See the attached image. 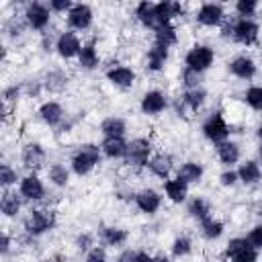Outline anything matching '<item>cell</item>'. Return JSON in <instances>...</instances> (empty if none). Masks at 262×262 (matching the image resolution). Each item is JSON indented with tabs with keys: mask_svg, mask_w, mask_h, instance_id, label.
Here are the masks:
<instances>
[{
	"mask_svg": "<svg viewBox=\"0 0 262 262\" xmlns=\"http://www.w3.org/2000/svg\"><path fill=\"white\" fill-rule=\"evenodd\" d=\"M14 182H16V170L10 168V164H2V166H0V184H2L4 188H8V186H12Z\"/></svg>",
	"mask_w": 262,
	"mask_h": 262,
	"instance_id": "cell-42",
	"label": "cell"
},
{
	"mask_svg": "<svg viewBox=\"0 0 262 262\" xmlns=\"http://www.w3.org/2000/svg\"><path fill=\"white\" fill-rule=\"evenodd\" d=\"M203 135H205L209 141H213L215 145L227 139L229 127H227V123H225V119H223L221 113H213V115L203 123Z\"/></svg>",
	"mask_w": 262,
	"mask_h": 262,
	"instance_id": "cell-7",
	"label": "cell"
},
{
	"mask_svg": "<svg viewBox=\"0 0 262 262\" xmlns=\"http://www.w3.org/2000/svg\"><path fill=\"white\" fill-rule=\"evenodd\" d=\"M201 80H203V74H201V72L190 70V68H184V70H182V84L186 86V90L201 88Z\"/></svg>",
	"mask_w": 262,
	"mask_h": 262,
	"instance_id": "cell-40",
	"label": "cell"
},
{
	"mask_svg": "<svg viewBox=\"0 0 262 262\" xmlns=\"http://www.w3.org/2000/svg\"><path fill=\"white\" fill-rule=\"evenodd\" d=\"M127 147L129 143L125 141V137H104L100 143V149L106 158L117 160V158H125L127 156Z\"/></svg>",
	"mask_w": 262,
	"mask_h": 262,
	"instance_id": "cell-21",
	"label": "cell"
},
{
	"mask_svg": "<svg viewBox=\"0 0 262 262\" xmlns=\"http://www.w3.org/2000/svg\"><path fill=\"white\" fill-rule=\"evenodd\" d=\"M223 16H225V10L221 4L217 2H205L199 12H196V20L205 27H217L223 23Z\"/></svg>",
	"mask_w": 262,
	"mask_h": 262,
	"instance_id": "cell-13",
	"label": "cell"
},
{
	"mask_svg": "<svg viewBox=\"0 0 262 262\" xmlns=\"http://www.w3.org/2000/svg\"><path fill=\"white\" fill-rule=\"evenodd\" d=\"M133 201H135L137 209L141 213H147V215H154L160 209V205H162V196L154 188H143L141 192H137L133 196Z\"/></svg>",
	"mask_w": 262,
	"mask_h": 262,
	"instance_id": "cell-14",
	"label": "cell"
},
{
	"mask_svg": "<svg viewBox=\"0 0 262 262\" xmlns=\"http://www.w3.org/2000/svg\"><path fill=\"white\" fill-rule=\"evenodd\" d=\"M100 131H102L104 137H125L127 125L121 117H106L100 123Z\"/></svg>",
	"mask_w": 262,
	"mask_h": 262,
	"instance_id": "cell-28",
	"label": "cell"
},
{
	"mask_svg": "<svg viewBox=\"0 0 262 262\" xmlns=\"http://www.w3.org/2000/svg\"><path fill=\"white\" fill-rule=\"evenodd\" d=\"M166 59H168V49H166V47L154 43V45L147 49V70L160 72V70L164 68Z\"/></svg>",
	"mask_w": 262,
	"mask_h": 262,
	"instance_id": "cell-30",
	"label": "cell"
},
{
	"mask_svg": "<svg viewBox=\"0 0 262 262\" xmlns=\"http://www.w3.org/2000/svg\"><path fill=\"white\" fill-rule=\"evenodd\" d=\"M100 156H102V149L100 145H94V143H84L74 156H72V170L74 174L78 176H86L94 170V166L100 162Z\"/></svg>",
	"mask_w": 262,
	"mask_h": 262,
	"instance_id": "cell-1",
	"label": "cell"
},
{
	"mask_svg": "<svg viewBox=\"0 0 262 262\" xmlns=\"http://www.w3.org/2000/svg\"><path fill=\"white\" fill-rule=\"evenodd\" d=\"M66 84H68V78H66L59 70L49 72V74L45 76V80H43V88H45L47 92H61V90L66 88Z\"/></svg>",
	"mask_w": 262,
	"mask_h": 262,
	"instance_id": "cell-35",
	"label": "cell"
},
{
	"mask_svg": "<svg viewBox=\"0 0 262 262\" xmlns=\"http://www.w3.org/2000/svg\"><path fill=\"white\" fill-rule=\"evenodd\" d=\"M188 215L194 217V219H199V221H205L207 217H211V207H209V203L205 199L192 196L188 201Z\"/></svg>",
	"mask_w": 262,
	"mask_h": 262,
	"instance_id": "cell-34",
	"label": "cell"
},
{
	"mask_svg": "<svg viewBox=\"0 0 262 262\" xmlns=\"http://www.w3.org/2000/svg\"><path fill=\"white\" fill-rule=\"evenodd\" d=\"M92 8L88 4H74L70 8V12L66 14L68 18V25L74 29V31H86L90 25H92Z\"/></svg>",
	"mask_w": 262,
	"mask_h": 262,
	"instance_id": "cell-11",
	"label": "cell"
},
{
	"mask_svg": "<svg viewBox=\"0 0 262 262\" xmlns=\"http://www.w3.org/2000/svg\"><path fill=\"white\" fill-rule=\"evenodd\" d=\"M246 102L254 111H262V86H250L244 94Z\"/></svg>",
	"mask_w": 262,
	"mask_h": 262,
	"instance_id": "cell-39",
	"label": "cell"
},
{
	"mask_svg": "<svg viewBox=\"0 0 262 262\" xmlns=\"http://www.w3.org/2000/svg\"><path fill=\"white\" fill-rule=\"evenodd\" d=\"M8 250H10V237H8V233H2V244H0V252L6 256L8 254Z\"/></svg>",
	"mask_w": 262,
	"mask_h": 262,
	"instance_id": "cell-51",
	"label": "cell"
},
{
	"mask_svg": "<svg viewBox=\"0 0 262 262\" xmlns=\"http://www.w3.org/2000/svg\"><path fill=\"white\" fill-rule=\"evenodd\" d=\"M98 61H100V57H98V51H96L94 43L82 45V51L78 55V66L82 70H94V68H98Z\"/></svg>",
	"mask_w": 262,
	"mask_h": 262,
	"instance_id": "cell-29",
	"label": "cell"
},
{
	"mask_svg": "<svg viewBox=\"0 0 262 262\" xmlns=\"http://www.w3.org/2000/svg\"><path fill=\"white\" fill-rule=\"evenodd\" d=\"M225 256L229 262H258V250L248 242V237H233L225 248Z\"/></svg>",
	"mask_w": 262,
	"mask_h": 262,
	"instance_id": "cell-4",
	"label": "cell"
},
{
	"mask_svg": "<svg viewBox=\"0 0 262 262\" xmlns=\"http://www.w3.org/2000/svg\"><path fill=\"white\" fill-rule=\"evenodd\" d=\"M72 6H74V4H72L70 0H51V2H49V10H51V12H66V14H68Z\"/></svg>",
	"mask_w": 262,
	"mask_h": 262,
	"instance_id": "cell-45",
	"label": "cell"
},
{
	"mask_svg": "<svg viewBox=\"0 0 262 262\" xmlns=\"http://www.w3.org/2000/svg\"><path fill=\"white\" fill-rule=\"evenodd\" d=\"M76 248L82 250V252H90V250L94 248L92 235H90V233H80V235L76 237Z\"/></svg>",
	"mask_w": 262,
	"mask_h": 262,
	"instance_id": "cell-43",
	"label": "cell"
},
{
	"mask_svg": "<svg viewBox=\"0 0 262 262\" xmlns=\"http://www.w3.org/2000/svg\"><path fill=\"white\" fill-rule=\"evenodd\" d=\"M151 262H170V258H168V256L158 254V256H154V260H151Z\"/></svg>",
	"mask_w": 262,
	"mask_h": 262,
	"instance_id": "cell-52",
	"label": "cell"
},
{
	"mask_svg": "<svg viewBox=\"0 0 262 262\" xmlns=\"http://www.w3.org/2000/svg\"><path fill=\"white\" fill-rule=\"evenodd\" d=\"M237 178H239L244 184H256V182H260V178H262V168H260V164L254 162V160H246V162L239 164V168H237Z\"/></svg>",
	"mask_w": 262,
	"mask_h": 262,
	"instance_id": "cell-23",
	"label": "cell"
},
{
	"mask_svg": "<svg viewBox=\"0 0 262 262\" xmlns=\"http://www.w3.org/2000/svg\"><path fill=\"white\" fill-rule=\"evenodd\" d=\"M154 256H149L147 252H135L133 250V256H131V262H151Z\"/></svg>",
	"mask_w": 262,
	"mask_h": 262,
	"instance_id": "cell-49",
	"label": "cell"
},
{
	"mask_svg": "<svg viewBox=\"0 0 262 262\" xmlns=\"http://www.w3.org/2000/svg\"><path fill=\"white\" fill-rule=\"evenodd\" d=\"M248 242H250L256 250H262V225H256V227L248 233Z\"/></svg>",
	"mask_w": 262,
	"mask_h": 262,
	"instance_id": "cell-44",
	"label": "cell"
},
{
	"mask_svg": "<svg viewBox=\"0 0 262 262\" xmlns=\"http://www.w3.org/2000/svg\"><path fill=\"white\" fill-rule=\"evenodd\" d=\"M49 18H51V10L41 2H31L25 10V23L33 31H43L49 25Z\"/></svg>",
	"mask_w": 262,
	"mask_h": 262,
	"instance_id": "cell-9",
	"label": "cell"
},
{
	"mask_svg": "<svg viewBox=\"0 0 262 262\" xmlns=\"http://www.w3.org/2000/svg\"><path fill=\"white\" fill-rule=\"evenodd\" d=\"M47 174H49V180L55 186H59V188L68 186V182H70V172H68V168L63 164H51L49 170H47Z\"/></svg>",
	"mask_w": 262,
	"mask_h": 262,
	"instance_id": "cell-36",
	"label": "cell"
},
{
	"mask_svg": "<svg viewBox=\"0 0 262 262\" xmlns=\"http://www.w3.org/2000/svg\"><path fill=\"white\" fill-rule=\"evenodd\" d=\"M164 192L172 203H182V201H186L188 184L178 176L176 178H168V180H164Z\"/></svg>",
	"mask_w": 262,
	"mask_h": 262,
	"instance_id": "cell-22",
	"label": "cell"
},
{
	"mask_svg": "<svg viewBox=\"0 0 262 262\" xmlns=\"http://www.w3.org/2000/svg\"><path fill=\"white\" fill-rule=\"evenodd\" d=\"M84 262H106V254H104V250H102V248L94 246V248L88 252V256H86V260H84Z\"/></svg>",
	"mask_w": 262,
	"mask_h": 262,
	"instance_id": "cell-47",
	"label": "cell"
},
{
	"mask_svg": "<svg viewBox=\"0 0 262 262\" xmlns=\"http://www.w3.org/2000/svg\"><path fill=\"white\" fill-rule=\"evenodd\" d=\"M190 252H192V242H190L188 235H180V237L174 239V244H172V256L184 258V256H188Z\"/></svg>",
	"mask_w": 262,
	"mask_h": 262,
	"instance_id": "cell-38",
	"label": "cell"
},
{
	"mask_svg": "<svg viewBox=\"0 0 262 262\" xmlns=\"http://www.w3.org/2000/svg\"><path fill=\"white\" fill-rule=\"evenodd\" d=\"M237 180H239V178H237V172H233V170H225V172L219 176V182H221L223 186H233Z\"/></svg>",
	"mask_w": 262,
	"mask_h": 262,
	"instance_id": "cell-48",
	"label": "cell"
},
{
	"mask_svg": "<svg viewBox=\"0 0 262 262\" xmlns=\"http://www.w3.org/2000/svg\"><path fill=\"white\" fill-rule=\"evenodd\" d=\"M258 160L262 162V143H260V147H258Z\"/></svg>",
	"mask_w": 262,
	"mask_h": 262,
	"instance_id": "cell-53",
	"label": "cell"
},
{
	"mask_svg": "<svg viewBox=\"0 0 262 262\" xmlns=\"http://www.w3.org/2000/svg\"><path fill=\"white\" fill-rule=\"evenodd\" d=\"M205 98H207V92L203 88H192V90H186L182 94V100L180 102H182V106H186V108H190V111L196 113L203 106Z\"/></svg>",
	"mask_w": 262,
	"mask_h": 262,
	"instance_id": "cell-33",
	"label": "cell"
},
{
	"mask_svg": "<svg viewBox=\"0 0 262 262\" xmlns=\"http://www.w3.org/2000/svg\"><path fill=\"white\" fill-rule=\"evenodd\" d=\"M258 137H260V141H262V125L258 127Z\"/></svg>",
	"mask_w": 262,
	"mask_h": 262,
	"instance_id": "cell-54",
	"label": "cell"
},
{
	"mask_svg": "<svg viewBox=\"0 0 262 262\" xmlns=\"http://www.w3.org/2000/svg\"><path fill=\"white\" fill-rule=\"evenodd\" d=\"M20 162H23L25 168L33 170V174H35L37 170H41V168L45 166V162H47V154H45V149H43L41 143L29 141V143L23 147V151H20Z\"/></svg>",
	"mask_w": 262,
	"mask_h": 262,
	"instance_id": "cell-8",
	"label": "cell"
},
{
	"mask_svg": "<svg viewBox=\"0 0 262 262\" xmlns=\"http://www.w3.org/2000/svg\"><path fill=\"white\" fill-rule=\"evenodd\" d=\"M156 33V45H162V47H172V45H176V41H178V33H176V27L172 25V23H166V25H162L160 29H156L154 31Z\"/></svg>",
	"mask_w": 262,
	"mask_h": 262,
	"instance_id": "cell-31",
	"label": "cell"
},
{
	"mask_svg": "<svg viewBox=\"0 0 262 262\" xmlns=\"http://www.w3.org/2000/svg\"><path fill=\"white\" fill-rule=\"evenodd\" d=\"M147 168H149V172H151L154 176H158V178H162V180H168V176H170V172H172V168H174L172 156H168V154H156V156L149 158Z\"/></svg>",
	"mask_w": 262,
	"mask_h": 262,
	"instance_id": "cell-19",
	"label": "cell"
},
{
	"mask_svg": "<svg viewBox=\"0 0 262 262\" xmlns=\"http://www.w3.org/2000/svg\"><path fill=\"white\" fill-rule=\"evenodd\" d=\"M203 166L196 164V162H184L180 168H178V178H182L186 184H192V182H201L203 178Z\"/></svg>",
	"mask_w": 262,
	"mask_h": 262,
	"instance_id": "cell-32",
	"label": "cell"
},
{
	"mask_svg": "<svg viewBox=\"0 0 262 262\" xmlns=\"http://www.w3.org/2000/svg\"><path fill=\"white\" fill-rule=\"evenodd\" d=\"M217 158H219V162L225 164V166L235 164V162L239 160V145H237L235 141H229V139L217 143Z\"/></svg>",
	"mask_w": 262,
	"mask_h": 262,
	"instance_id": "cell-24",
	"label": "cell"
},
{
	"mask_svg": "<svg viewBox=\"0 0 262 262\" xmlns=\"http://www.w3.org/2000/svg\"><path fill=\"white\" fill-rule=\"evenodd\" d=\"M106 80L119 88H131L135 84V72L127 66H115L106 70Z\"/></svg>",
	"mask_w": 262,
	"mask_h": 262,
	"instance_id": "cell-15",
	"label": "cell"
},
{
	"mask_svg": "<svg viewBox=\"0 0 262 262\" xmlns=\"http://www.w3.org/2000/svg\"><path fill=\"white\" fill-rule=\"evenodd\" d=\"M201 233L205 235V239H217L223 233V223L219 219L207 217L205 221H201Z\"/></svg>",
	"mask_w": 262,
	"mask_h": 262,
	"instance_id": "cell-37",
	"label": "cell"
},
{
	"mask_svg": "<svg viewBox=\"0 0 262 262\" xmlns=\"http://www.w3.org/2000/svg\"><path fill=\"white\" fill-rule=\"evenodd\" d=\"M229 72L239 80H252L256 76V61L248 55H239L229 63Z\"/></svg>",
	"mask_w": 262,
	"mask_h": 262,
	"instance_id": "cell-17",
	"label": "cell"
},
{
	"mask_svg": "<svg viewBox=\"0 0 262 262\" xmlns=\"http://www.w3.org/2000/svg\"><path fill=\"white\" fill-rule=\"evenodd\" d=\"M182 12H184V8L178 2H158L156 4V14H158V18H160L162 25L172 23V18L180 16Z\"/></svg>",
	"mask_w": 262,
	"mask_h": 262,
	"instance_id": "cell-27",
	"label": "cell"
},
{
	"mask_svg": "<svg viewBox=\"0 0 262 262\" xmlns=\"http://www.w3.org/2000/svg\"><path fill=\"white\" fill-rule=\"evenodd\" d=\"M151 158V141L145 139V137H135L129 141V147H127V156H125V162L127 166L139 170L143 166H147Z\"/></svg>",
	"mask_w": 262,
	"mask_h": 262,
	"instance_id": "cell-3",
	"label": "cell"
},
{
	"mask_svg": "<svg viewBox=\"0 0 262 262\" xmlns=\"http://www.w3.org/2000/svg\"><path fill=\"white\" fill-rule=\"evenodd\" d=\"M18 194L27 201H41L45 196V186L39 180L37 174H29L25 178H20L18 182Z\"/></svg>",
	"mask_w": 262,
	"mask_h": 262,
	"instance_id": "cell-12",
	"label": "cell"
},
{
	"mask_svg": "<svg viewBox=\"0 0 262 262\" xmlns=\"http://www.w3.org/2000/svg\"><path fill=\"white\" fill-rule=\"evenodd\" d=\"M39 117H41V121H43L45 125L57 127V125L63 121V108H61L59 102L47 100V102H43V104L39 106Z\"/></svg>",
	"mask_w": 262,
	"mask_h": 262,
	"instance_id": "cell-20",
	"label": "cell"
},
{
	"mask_svg": "<svg viewBox=\"0 0 262 262\" xmlns=\"http://www.w3.org/2000/svg\"><path fill=\"white\" fill-rule=\"evenodd\" d=\"M135 16H137V20L143 27H147L151 31H156V29L162 27V23H160V18L156 14V4L154 2H139L137 8H135Z\"/></svg>",
	"mask_w": 262,
	"mask_h": 262,
	"instance_id": "cell-16",
	"label": "cell"
},
{
	"mask_svg": "<svg viewBox=\"0 0 262 262\" xmlns=\"http://www.w3.org/2000/svg\"><path fill=\"white\" fill-rule=\"evenodd\" d=\"M166 106H168V100L160 90H149L141 98V111L145 115H160Z\"/></svg>",
	"mask_w": 262,
	"mask_h": 262,
	"instance_id": "cell-18",
	"label": "cell"
},
{
	"mask_svg": "<svg viewBox=\"0 0 262 262\" xmlns=\"http://www.w3.org/2000/svg\"><path fill=\"white\" fill-rule=\"evenodd\" d=\"M127 237H129V233L125 229H121V227H111V225L100 227V239L106 246H113V248L123 246L127 242Z\"/></svg>",
	"mask_w": 262,
	"mask_h": 262,
	"instance_id": "cell-26",
	"label": "cell"
},
{
	"mask_svg": "<svg viewBox=\"0 0 262 262\" xmlns=\"http://www.w3.org/2000/svg\"><path fill=\"white\" fill-rule=\"evenodd\" d=\"M41 88H43V84H41V82H33V84H27V94H29V96H37V94L41 92Z\"/></svg>",
	"mask_w": 262,
	"mask_h": 262,
	"instance_id": "cell-50",
	"label": "cell"
},
{
	"mask_svg": "<svg viewBox=\"0 0 262 262\" xmlns=\"http://www.w3.org/2000/svg\"><path fill=\"white\" fill-rule=\"evenodd\" d=\"M18 94H20V86H8V88H4V92H2V102H4V104L16 102Z\"/></svg>",
	"mask_w": 262,
	"mask_h": 262,
	"instance_id": "cell-46",
	"label": "cell"
},
{
	"mask_svg": "<svg viewBox=\"0 0 262 262\" xmlns=\"http://www.w3.org/2000/svg\"><path fill=\"white\" fill-rule=\"evenodd\" d=\"M55 51L59 57L63 59H72V57H78L80 51H82V43L78 39V35L74 31H63L57 41H55Z\"/></svg>",
	"mask_w": 262,
	"mask_h": 262,
	"instance_id": "cell-10",
	"label": "cell"
},
{
	"mask_svg": "<svg viewBox=\"0 0 262 262\" xmlns=\"http://www.w3.org/2000/svg\"><path fill=\"white\" fill-rule=\"evenodd\" d=\"M258 25L252 18H237L231 23V39L242 43V45H254L258 41Z\"/></svg>",
	"mask_w": 262,
	"mask_h": 262,
	"instance_id": "cell-6",
	"label": "cell"
},
{
	"mask_svg": "<svg viewBox=\"0 0 262 262\" xmlns=\"http://www.w3.org/2000/svg\"><path fill=\"white\" fill-rule=\"evenodd\" d=\"M20 194H16L14 190H8V188H4V192H2V199H0V209H2V213H4V217H16L18 215V211H20Z\"/></svg>",
	"mask_w": 262,
	"mask_h": 262,
	"instance_id": "cell-25",
	"label": "cell"
},
{
	"mask_svg": "<svg viewBox=\"0 0 262 262\" xmlns=\"http://www.w3.org/2000/svg\"><path fill=\"white\" fill-rule=\"evenodd\" d=\"M258 10L256 0H237L235 2V12L239 14V18H248Z\"/></svg>",
	"mask_w": 262,
	"mask_h": 262,
	"instance_id": "cell-41",
	"label": "cell"
},
{
	"mask_svg": "<svg viewBox=\"0 0 262 262\" xmlns=\"http://www.w3.org/2000/svg\"><path fill=\"white\" fill-rule=\"evenodd\" d=\"M25 231L31 237H37L55 227V213L51 209H31L25 217Z\"/></svg>",
	"mask_w": 262,
	"mask_h": 262,
	"instance_id": "cell-2",
	"label": "cell"
},
{
	"mask_svg": "<svg viewBox=\"0 0 262 262\" xmlns=\"http://www.w3.org/2000/svg\"><path fill=\"white\" fill-rule=\"evenodd\" d=\"M213 59H215V51L209 45H192L184 57V63H186V68L203 74L205 70H209L213 66Z\"/></svg>",
	"mask_w": 262,
	"mask_h": 262,
	"instance_id": "cell-5",
	"label": "cell"
}]
</instances>
